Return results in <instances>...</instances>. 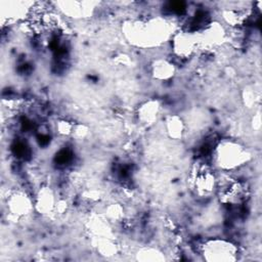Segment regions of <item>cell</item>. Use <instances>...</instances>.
<instances>
[{"label": "cell", "mask_w": 262, "mask_h": 262, "mask_svg": "<svg viewBox=\"0 0 262 262\" xmlns=\"http://www.w3.org/2000/svg\"><path fill=\"white\" fill-rule=\"evenodd\" d=\"M251 160V152L242 142L234 139H223L213 151L214 165L224 173H232Z\"/></svg>", "instance_id": "obj_1"}, {"label": "cell", "mask_w": 262, "mask_h": 262, "mask_svg": "<svg viewBox=\"0 0 262 262\" xmlns=\"http://www.w3.org/2000/svg\"><path fill=\"white\" fill-rule=\"evenodd\" d=\"M218 178L211 165L204 161H195L188 172L187 183L190 190L199 198L211 196L217 188Z\"/></svg>", "instance_id": "obj_2"}, {"label": "cell", "mask_w": 262, "mask_h": 262, "mask_svg": "<svg viewBox=\"0 0 262 262\" xmlns=\"http://www.w3.org/2000/svg\"><path fill=\"white\" fill-rule=\"evenodd\" d=\"M216 192L223 205L238 206L245 203L250 195V187L246 181L227 173L217 181Z\"/></svg>", "instance_id": "obj_3"}, {"label": "cell", "mask_w": 262, "mask_h": 262, "mask_svg": "<svg viewBox=\"0 0 262 262\" xmlns=\"http://www.w3.org/2000/svg\"><path fill=\"white\" fill-rule=\"evenodd\" d=\"M200 253L206 261L229 262L238 258V247L224 237H211L200 245Z\"/></svg>", "instance_id": "obj_4"}, {"label": "cell", "mask_w": 262, "mask_h": 262, "mask_svg": "<svg viewBox=\"0 0 262 262\" xmlns=\"http://www.w3.org/2000/svg\"><path fill=\"white\" fill-rule=\"evenodd\" d=\"M200 45L199 36L188 31L178 32L172 37L173 53L179 58H188L196 50Z\"/></svg>", "instance_id": "obj_5"}, {"label": "cell", "mask_w": 262, "mask_h": 262, "mask_svg": "<svg viewBox=\"0 0 262 262\" xmlns=\"http://www.w3.org/2000/svg\"><path fill=\"white\" fill-rule=\"evenodd\" d=\"M7 211L15 218L28 216L34 208L33 201L23 190H15L7 196Z\"/></svg>", "instance_id": "obj_6"}, {"label": "cell", "mask_w": 262, "mask_h": 262, "mask_svg": "<svg viewBox=\"0 0 262 262\" xmlns=\"http://www.w3.org/2000/svg\"><path fill=\"white\" fill-rule=\"evenodd\" d=\"M57 203L58 202L55 200V195H54L53 190L50 187L45 186V187H42L39 190V192L37 194V198H36L35 206H36V209L41 214L48 215L53 210L56 209Z\"/></svg>", "instance_id": "obj_7"}, {"label": "cell", "mask_w": 262, "mask_h": 262, "mask_svg": "<svg viewBox=\"0 0 262 262\" xmlns=\"http://www.w3.org/2000/svg\"><path fill=\"white\" fill-rule=\"evenodd\" d=\"M151 76L160 81H165L172 78L175 74L173 62L164 57H158L150 63Z\"/></svg>", "instance_id": "obj_8"}, {"label": "cell", "mask_w": 262, "mask_h": 262, "mask_svg": "<svg viewBox=\"0 0 262 262\" xmlns=\"http://www.w3.org/2000/svg\"><path fill=\"white\" fill-rule=\"evenodd\" d=\"M160 112V104L157 100L149 99L143 102L137 111L138 120L144 125H151L157 121Z\"/></svg>", "instance_id": "obj_9"}, {"label": "cell", "mask_w": 262, "mask_h": 262, "mask_svg": "<svg viewBox=\"0 0 262 262\" xmlns=\"http://www.w3.org/2000/svg\"><path fill=\"white\" fill-rule=\"evenodd\" d=\"M247 17H248L247 10L243 8L231 7V8H225L222 11L223 20L231 27L242 26L247 20Z\"/></svg>", "instance_id": "obj_10"}, {"label": "cell", "mask_w": 262, "mask_h": 262, "mask_svg": "<svg viewBox=\"0 0 262 262\" xmlns=\"http://www.w3.org/2000/svg\"><path fill=\"white\" fill-rule=\"evenodd\" d=\"M165 129L170 138L180 139L184 133V123L180 117L173 115L166 120Z\"/></svg>", "instance_id": "obj_11"}, {"label": "cell", "mask_w": 262, "mask_h": 262, "mask_svg": "<svg viewBox=\"0 0 262 262\" xmlns=\"http://www.w3.org/2000/svg\"><path fill=\"white\" fill-rule=\"evenodd\" d=\"M136 259L141 261H161L164 260L165 257L158 250L152 248H144L140 249L136 254Z\"/></svg>", "instance_id": "obj_12"}, {"label": "cell", "mask_w": 262, "mask_h": 262, "mask_svg": "<svg viewBox=\"0 0 262 262\" xmlns=\"http://www.w3.org/2000/svg\"><path fill=\"white\" fill-rule=\"evenodd\" d=\"M56 130L58 131L59 134L61 135H69L74 132L75 127L72 124V122L67 121V120H59L56 123Z\"/></svg>", "instance_id": "obj_13"}]
</instances>
